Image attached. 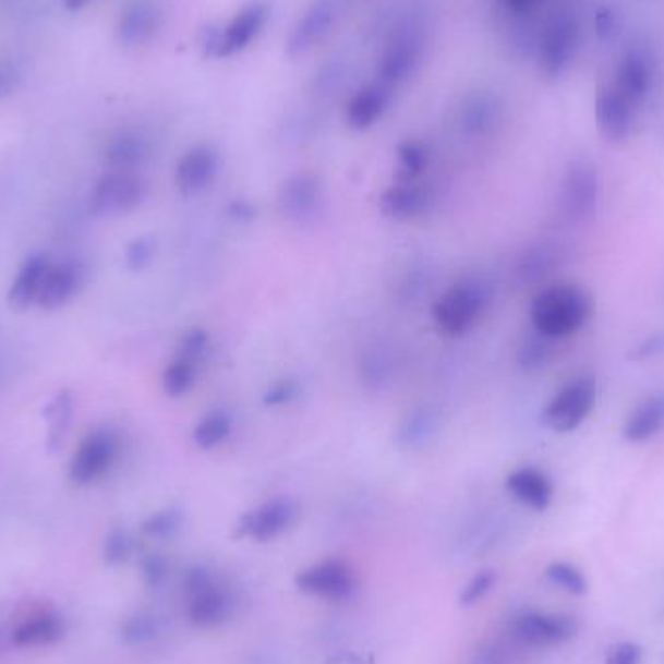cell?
<instances>
[{"instance_id":"cell-1","label":"cell","mask_w":664,"mask_h":664,"mask_svg":"<svg viewBox=\"0 0 664 664\" xmlns=\"http://www.w3.org/2000/svg\"><path fill=\"white\" fill-rule=\"evenodd\" d=\"M430 20L424 10H408L390 27L377 62L375 81L395 89L407 84L424 62L430 45Z\"/></svg>"},{"instance_id":"cell-2","label":"cell","mask_w":664,"mask_h":664,"mask_svg":"<svg viewBox=\"0 0 664 664\" xmlns=\"http://www.w3.org/2000/svg\"><path fill=\"white\" fill-rule=\"evenodd\" d=\"M593 313L591 295L574 283L542 290L531 305L534 330L546 338H566L577 333Z\"/></svg>"},{"instance_id":"cell-3","label":"cell","mask_w":664,"mask_h":664,"mask_svg":"<svg viewBox=\"0 0 664 664\" xmlns=\"http://www.w3.org/2000/svg\"><path fill=\"white\" fill-rule=\"evenodd\" d=\"M581 45V20L574 10H558L541 27L534 53L541 71L548 79H558L576 61Z\"/></svg>"},{"instance_id":"cell-4","label":"cell","mask_w":664,"mask_h":664,"mask_svg":"<svg viewBox=\"0 0 664 664\" xmlns=\"http://www.w3.org/2000/svg\"><path fill=\"white\" fill-rule=\"evenodd\" d=\"M270 20V4L266 0H251L231 16L228 24L204 32L203 53L213 59H230L243 53L257 41Z\"/></svg>"},{"instance_id":"cell-5","label":"cell","mask_w":664,"mask_h":664,"mask_svg":"<svg viewBox=\"0 0 664 664\" xmlns=\"http://www.w3.org/2000/svg\"><path fill=\"white\" fill-rule=\"evenodd\" d=\"M487 293L474 280L455 283L434 305L437 330L445 337H462L479 323L486 310Z\"/></svg>"},{"instance_id":"cell-6","label":"cell","mask_w":664,"mask_h":664,"mask_svg":"<svg viewBox=\"0 0 664 664\" xmlns=\"http://www.w3.org/2000/svg\"><path fill=\"white\" fill-rule=\"evenodd\" d=\"M186 593H189V618L198 628H216L233 614V596L228 589L214 581L213 576L195 567L186 576Z\"/></svg>"},{"instance_id":"cell-7","label":"cell","mask_w":664,"mask_h":664,"mask_svg":"<svg viewBox=\"0 0 664 664\" xmlns=\"http://www.w3.org/2000/svg\"><path fill=\"white\" fill-rule=\"evenodd\" d=\"M596 402V382L579 377L567 383L542 410V424L556 434H569L583 424Z\"/></svg>"},{"instance_id":"cell-8","label":"cell","mask_w":664,"mask_h":664,"mask_svg":"<svg viewBox=\"0 0 664 664\" xmlns=\"http://www.w3.org/2000/svg\"><path fill=\"white\" fill-rule=\"evenodd\" d=\"M148 195L144 179L133 171H113L99 179L94 186L89 208L96 216L109 218L121 214L133 213Z\"/></svg>"},{"instance_id":"cell-9","label":"cell","mask_w":664,"mask_h":664,"mask_svg":"<svg viewBox=\"0 0 664 664\" xmlns=\"http://www.w3.org/2000/svg\"><path fill=\"white\" fill-rule=\"evenodd\" d=\"M559 206L571 221L593 218L599 206V173L591 161H571L559 189Z\"/></svg>"},{"instance_id":"cell-10","label":"cell","mask_w":664,"mask_h":664,"mask_svg":"<svg viewBox=\"0 0 664 664\" xmlns=\"http://www.w3.org/2000/svg\"><path fill=\"white\" fill-rule=\"evenodd\" d=\"M338 14H340V0H311L288 36L286 41L288 55L292 59H298L319 47L337 24Z\"/></svg>"},{"instance_id":"cell-11","label":"cell","mask_w":664,"mask_h":664,"mask_svg":"<svg viewBox=\"0 0 664 664\" xmlns=\"http://www.w3.org/2000/svg\"><path fill=\"white\" fill-rule=\"evenodd\" d=\"M119 439L111 430H96L84 437L72 457L69 476L74 484H92L116 464Z\"/></svg>"},{"instance_id":"cell-12","label":"cell","mask_w":664,"mask_h":664,"mask_svg":"<svg viewBox=\"0 0 664 664\" xmlns=\"http://www.w3.org/2000/svg\"><path fill=\"white\" fill-rule=\"evenodd\" d=\"M295 584L302 593L327 601H346L355 591V577L342 559H327L300 571Z\"/></svg>"},{"instance_id":"cell-13","label":"cell","mask_w":664,"mask_h":664,"mask_svg":"<svg viewBox=\"0 0 664 664\" xmlns=\"http://www.w3.org/2000/svg\"><path fill=\"white\" fill-rule=\"evenodd\" d=\"M298 519V505L290 497H275L243 515L238 521V534L268 542L288 531Z\"/></svg>"},{"instance_id":"cell-14","label":"cell","mask_w":664,"mask_h":664,"mask_svg":"<svg viewBox=\"0 0 664 664\" xmlns=\"http://www.w3.org/2000/svg\"><path fill=\"white\" fill-rule=\"evenodd\" d=\"M638 109L631 99L608 82L599 89L594 101L596 126L606 141L624 142L633 131Z\"/></svg>"},{"instance_id":"cell-15","label":"cell","mask_w":664,"mask_h":664,"mask_svg":"<svg viewBox=\"0 0 664 664\" xmlns=\"http://www.w3.org/2000/svg\"><path fill=\"white\" fill-rule=\"evenodd\" d=\"M579 629L571 616H550V614H523L514 621V636L524 645H559L574 638Z\"/></svg>"},{"instance_id":"cell-16","label":"cell","mask_w":664,"mask_h":664,"mask_svg":"<svg viewBox=\"0 0 664 664\" xmlns=\"http://www.w3.org/2000/svg\"><path fill=\"white\" fill-rule=\"evenodd\" d=\"M323 203V186L319 179L311 173H298L283 181L278 193V206L283 218L292 221H307L313 218Z\"/></svg>"},{"instance_id":"cell-17","label":"cell","mask_w":664,"mask_h":664,"mask_svg":"<svg viewBox=\"0 0 664 664\" xmlns=\"http://www.w3.org/2000/svg\"><path fill=\"white\" fill-rule=\"evenodd\" d=\"M611 82L626 98L631 99L636 106H641L649 98L655 82L653 59L645 49H629L618 62Z\"/></svg>"},{"instance_id":"cell-18","label":"cell","mask_w":664,"mask_h":664,"mask_svg":"<svg viewBox=\"0 0 664 664\" xmlns=\"http://www.w3.org/2000/svg\"><path fill=\"white\" fill-rule=\"evenodd\" d=\"M432 191L420 181H400L387 186L379 198V210L397 221L414 220L432 206Z\"/></svg>"},{"instance_id":"cell-19","label":"cell","mask_w":664,"mask_h":664,"mask_svg":"<svg viewBox=\"0 0 664 664\" xmlns=\"http://www.w3.org/2000/svg\"><path fill=\"white\" fill-rule=\"evenodd\" d=\"M220 168L218 150L210 144H198L183 154L176 168V185L183 195H196L213 183Z\"/></svg>"},{"instance_id":"cell-20","label":"cell","mask_w":664,"mask_h":664,"mask_svg":"<svg viewBox=\"0 0 664 664\" xmlns=\"http://www.w3.org/2000/svg\"><path fill=\"white\" fill-rule=\"evenodd\" d=\"M161 9L156 0H133L117 22V39L124 47H141L158 34Z\"/></svg>"},{"instance_id":"cell-21","label":"cell","mask_w":664,"mask_h":664,"mask_svg":"<svg viewBox=\"0 0 664 664\" xmlns=\"http://www.w3.org/2000/svg\"><path fill=\"white\" fill-rule=\"evenodd\" d=\"M84 280H86V268L81 261L69 258L59 265H51L37 298V305L45 311L61 310L81 292Z\"/></svg>"},{"instance_id":"cell-22","label":"cell","mask_w":664,"mask_h":664,"mask_svg":"<svg viewBox=\"0 0 664 664\" xmlns=\"http://www.w3.org/2000/svg\"><path fill=\"white\" fill-rule=\"evenodd\" d=\"M395 89L379 81L370 82L355 92L346 106V123L354 131H367L387 113Z\"/></svg>"},{"instance_id":"cell-23","label":"cell","mask_w":664,"mask_h":664,"mask_svg":"<svg viewBox=\"0 0 664 664\" xmlns=\"http://www.w3.org/2000/svg\"><path fill=\"white\" fill-rule=\"evenodd\" d=\"M502 99L490 89H474L459 107V126L470 138L486 136L502 119Z\"/></svg>"},{"instance_id":"cell-24","label":"cell","mask_w":664,"mask_h":664,"mask_svg":"<svg viewBox=\"0 0 664 664\" xmlns=\"http://www.w3.org/2000/svg\"><path fill=\"white\" fill-rule=\"evenodd\" d=\"M49 268H51V258L45 253L29 255L24 261V265L20 266L19 275L10 286L9 303L12 310L24 311L32 303H37Z\"/></svg>"},{"instance_id":"cell-25","label":"cell","mask_w":664,"mask_h":664,"mask_svg":"<svg viewBox=\"0 0 664 664\" xmlns=\"http://www.w3.org/2000/svg\"><path fill=\"white\" fill-rule=\"evenodd\" d=\"M505 486L515 499H519L534 511H544L554 497V487L548 476L532 467L514 470L505 480Z\"/></svg>"},{"instance_id":"cell-26","label":"cell","mask_w":664,"mask_h":664,"mask_svg":"<svg viewBox=\"0 0 664 664\" xmlns=\"http://www.w3.org/2000/svg\"><path fill=\"white\" fill-rule=\"evenodd\" d=\"M664 430V393L643 400L624 425V437L631 443H645Z\"/></svg>"},{"instance_id":"cell-27","label":"cell","mask_w":664,"mask_h":664,"mask_svg":"<svg viewBox=\"0 0 664 664\" xmlns=\"http://www.w3.org/2000/svg\"><path fill=\"white\" fill-rule=\"evenodd\" d=\"M150 158V142L136 131H121L107 142L106 160L117 171H131Z\"/></svg>"},{"instance_id":"cell-28","label":"cell","mask_w":664,"mask_h":664,"mask_svg":"<svg viewBox=\"0 0 664 664\" xmlns=\"http://www.w3.org/2000/svg\"><path fill=\"white\" fill-rule=\"evenodd\" d=\"M72 416H74V400L69 390H59L49 405L44 408V420L47 422V452L55 455L61 451L62 443L71 430Z\"/></svg>"},{"instance_id":"cell-29","label":"cell","mask_w":664,"mask_h":664,"mask_svg":"<svg viewBox=\"0 0 664 664\" xmlns=\"http://www.w3.org/2000/svg\"><path fill=\"white\" fill-rule=\"evenodd\" d=\"M231 430H233V420H231L230 412L213 410L196 422L195 430H193V443L198 449L210 451L230 437Z\"/></svg>"},{"instance_id":"cell-30","label":"cell","mask_w":664,"mask_h":664,"mask_svg":"<svg viewBox=\"0 0 664 664\" xmlns=\"http://www.w3.org/2000/svg\"><path fill=\"white\" fill-rule=\"evenodd\" d=\"M62 638V621L57 616H39L24 621L14 631V643L20 647L49 645Z\"/></svg>"},{"instance_id":"cell-31","label":"cell","mask_w":664,"mask_h":664,"mask_svg":"<svg viewBox=\"0 0 664 664\" xmlns=\"http://www.w3.org/2000/svg\"><path fill=\"white\" fill-rule=\"evenodd\" d=\"M435 432H437V418L434 412L427 408H420L400 425L399 443L408 449H416L425 442H430Z\"/></svg>"},{"instance_id":"cell-32","label":"cell","mask_w":664,"mask_h":664,"mask_svg":"<svg viewBox=\"0 0 664 664\" xmlns=\"http://www.w3.org/2000/svg\"><path fill=\"white\" fill-rule=\"evenodd\" d=\"M397 161H399L400 181H418L430 166V148L424 142L414 138L400 142L397 148Z\"/></svg>"},{"instance_id":"cell-33","label":"cell","mask_w":664,"mask_h":664,"mask_svg":"<svg viewBox=\"0 0 664 664\" xmlns=\"http://www.w3.org/2000/svg\"><path fill=\"white\" fill-rule=\"evenodd\" d=\"M198 363L186 360L183 355H176V360L169 363L166 372L161 375V387L168 397H183L185 393L193 389L196 379Z\"/></svg>"},{"instance_id":"cell-34","label":"cell","mask_w":664,"mask_h":664,"mask_svg":"<svg viewBox=\"0 0 664 664\" xmlns=\"http://www.w3.org/2000/svg\"><path fill=\"white\" fill-rule=\"evenodd\" d=\"M554 263H556L554 249L546 248V245L529 249L521 258V263L517 265V276L523 283L536 282V280H541L542 276L548 275Z\"/></svg>"},{"instance_id":"cell-35","label":"cell","mask_w":664,"mask_h":664,"mask_svg":"<svg viewBox=\"0 0 664 664\" xmlns=\"http://www.w3.org/2000/svg\"><path fill=\"white\" fill-rule=\"evenodd\" d=\"M546 340L550 338L542 337L536 333V337L524 338L519 350H517V363L523 372H539L542 370L550 358V346Z\"/></svg>"},{"instance_id":"cell-36","label":"cell","mask_w":664,"mask_h":664,"mask_svg":"<svg viewBox=\"0 0 664 664\" xmlns=\"http://www.w3.org/2000/svg\"><path fill=\"white\" fill-rule=\"evenodd\" d=\"M546 577L567 593L577 594V596L587 593V581H584L583 574L571 564H566V562L552 564L546 569Z\"/></svg>"},{"instance_id":"cell-37","label":"cell","mask_w":664,"mask_h":664,"mask_svg":"<svg viewBox=\"0 0 664 664\" xmlns=\"http://www.w3.org/2000/svg\"><path fill=\"white\" fill-rule=\"evenodd\" d=\"M181 523H183V514L179 509H164L142 523V532L152 539H168L179 531Z\"/></svg>"},{"instance_id":"cell-38","label":"cell","mask_w":664,"mask_h":664,"mask_svg":"<svg viewBox=\"0 0 664 664\" xmlns=\"http://www.w3.org/2000/svg\"><path fill=\"white\" fill-rule=\"evenodd\" d=\"M156 257V240L152 236H141L136 240L131 241L124 251V261L126 266L138 273L144 270L146 266H150L152 261Z\"/></svg>"},{"instance_id":"cell-39","label":"cell","mask_w":664,"mask_h":664,"mask_svg":"<svg viewBox=\"0 0 664 664\" xmlns=\"http://www.w3.org/2000/svg\"><path fill=\"white\" fill-rule=\"evenodd\" d=\"M208 346H210L208 333L204 328H191L189 333H185V337L181 338L178 354L183 355L186 360L201 363L208 352Z\"/></svg>"},{"instance_id":"cell-40","label":"cell","mask_w":664,"mask_h":664,"mask_svg":"<svg viewBox=\"0 0 664 664\" xmlns=\"http://www.w3.org/2000/svg\"><path fill=\"white\" fill-rule=\"evenodd\" d=\"M154 633H156V621L152 620L150 616H134L123 626V638L129 643L150 641Z\"/></svg>"},{"instance_id":"cell-41","label":"cell","mask_w":664,"mask_h":664,"mask_svg":"<svg viewBox=\"0 0 664 664\" xmlns=\"http://www.w3.org/2000/svg\"><path fill=\"white\" fill-rule=\"evenodd\" d=\"M131 550H133V542L123 529H116L107 536L106 559L109 564H121L129 558Z\"/></svg>"},{"instance_id":"cell-42","label":"cell","mask_w":664,"mask_h":664,"mask_svg":"<svg viewBox=\"0 0 664 664\" xmlns=\"http://www.w3.org/2000/svg\"><path fill=\"white\" fill-rule=\"evenodd\" d=\"M664 354V330H659L655 335L641 340L638 346H633L629 350V362H647V360H655L659 355Z\"/></svg>"},{"instance_id":"cell-43","label":"cell","mask_w":664,"mask_h":664,"mask_svg":"<svg viewBox=\"0 0 664 664\" xmlns=\"http://www.w3.org/2000/svg\"><path fill=\"white\" fill-rule=\"evenodd\" d=\"M494 584H496V574L494 571H482L464 587L461 594V604L469 606V604L479 603L482 596H486L492 591Z\"/></svg>"},{"instance_id":"cell-44","label":"cell","mask_w":664,"mask_h":664,"mask_svg":"<svg viewBox=\"0 0 664 664\" xmlns=\"http://www.w3.org/2000/svg\"><path fill=\"white\" fill-rule=\"evenodd\" d=\"M300 395V385L295 379H282L275 383L270 389L266 390L265 405L266 407H283L290 405L293 399H298Z\"/></svg>"},{"instance_id":"cell-45","label":"cell","mask_w":664,"mask_h":664,"mask_svg":"<svg viewBox=\"0 0 664 664\" xmlns=\"http://www.w3.org/2000/svg\"><path fill=\"white\" fill-rule=\"evenodd\" d=\"M345 81V67L342 62H330L323 71L319 76L315 79V86L319 88V94H330L333 89L338 88V84Z\"/></svg>"},{"instance_id":"cell-46","label":"cell","mask_w":664,"mask_h":664,"mask_svg":"<svg viewBox=\"0 0 664 664\" xmlns=\"http://www.w3.org/2000/svg\"><path fill=\"white\" fill-rule=\"evenodd\" d=\"M641 647L638 643H618L611 649L606 656V664H639L641 661Z\"/></svg>"},{"instance_id":"cell-47","label":"cell","mask_w":664,"mask_h":664,"mask_svg":"<svg viewBox=\"0 0 664 664\" xmlns=\"http://www.w3.org/2000/svg\"><path fill=\"white\" fill-rule=\"evenodd\" d=\"M20 84L19 67L12 61L0 59V99L9 98Z\"/></svg>"},{"instance_id":"cell-48","label":"cell","mask_w":664,"mask_h":664,"mask_svg":"<svg viewBox=\"0 0 664 664\" xmlns=\"http://www.w3.org/2000/svg\"><path fill=\"white\" fill-rule=\"evenodd\" d=\"M144 577H146V581L150 587H158V584L164 581V577H166V571H168V566H166V559L161 558V556H148V558L144 559Z\"/></svg>"},{"instance_id":"cell-49","label":"cell","mask_w":664,"mask_h":664,"mask_svg":"<svg viewBox=\"0 0 664 664\" xmlns=\"http://www.w3.org/2000/svg\"><path fill=\"white\" fill-rule=\"evenodd\" d=\"M505 14L514 19H524L532 14V10L541 4L542 0H497Z\"/></svg>"},{"instance_id":"cell-50","label":"cell","mask_w":664,"mask_h":664,"mask_svg":"<svg viewBox=\"0 0 664 664\" xmlns=\"http://www.w3.org/2000/svg\"><path fill=\"white\" fill-rule=\"evenodd\" d=\"M594 26H596L599 36L608 39V37L614 36L618 32V14L614 10L603 7V9L599 10V14H596Z\"/></svg>"},{"instance_id":"cell-51","label":"cell","mask_w":664,"mask_h":664,"mask_svg":"<svg viewBox=\"0 0 664 664\" xmlns=\"http://www.w3.org/2000/svg\"><path fill=\"white\" fill-rule=\"evenodd\" d=\"M228 213H230L233 220L249 221L253 220L255 208L251 204L245 203V201H233V203L228 204Z\"/></svg>"},{"instance_id":"cell-52","label":"cell","mask_w":664,"mask_h":664,"mask_svg":"<svg viewBox=\"0 0 664 664\" xmlns=\"http://www.w3.org/2000/svg\"><path fill=\"white\" fill-rule=\"evenodd\" d=\"M89 2H92V0H64V7L72 10V12H76V10H82L84 7H88Z\"/></svg>"}]
</instances>
